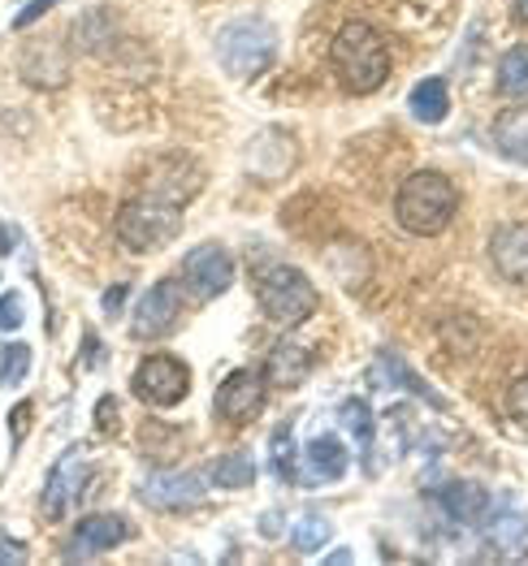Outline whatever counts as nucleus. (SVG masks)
<instances>
[{
  "mask_svg": "<svg viewBox=\"0 0 528 566\" xmlns=\"http://www.w3.org/2000/svg\"><path fill=\"white\" fill-rule=\"evenodd\" d=\"M122 298H126V285H113V290L104 294V316H117V312H122Z\"/></svg>",
  "mask_w": 528,
  "mask_h": 566,
  "instance_id": "obj_29",
  "label": "nucleus"
},
{
  "mask_svg": "<svg viewBox=\"0 0 528 566\" xmlns=\"http://www.w3.org/2000/svg\"><path fill=\"white\" fill-rule=\"evenodd\" d=\"M351 468V454H346V441L338 437H312L303 446V484H330V480H342Z\"/></svg>",
  "mask_w": 528,
  "mask_h": 566,
  "instance_id": "obj_14",
  "label": "nucleus"
},
{
  "mask_svg": "<svg viewBox=\"0 0 528 566\" xmlns=\"http://www.w3.org/2000/svg\"><path fill=\"white\" fill-rule=\"evenodd\" d=\"M265 398H269V377L265 373H251V368H239V373H230V377L217 385L213 407H217V420L221 424L242 428L265 411Z\"/></svg>",
  "mask_w": 528,
  "mask_h": 566,
  "instance_id": "obj_9",
  "label": "nucleus"
},
{
  "mask_svg": "<svg viewBox=\"0 0 528 566\" xmlns=\"http://www.w3.org/2000/svg\"><path fill=\"white\" fill-rule=\"evenodd\" d=\"M183 307H187V285L183 282H156L147 285V294L135 303V321H131V333L135 342H156L165 333H174V325L183 321Z\"/></svg>",
  "mask_w": 528,
  "mask_h": 566,
  "instance_id": "obj_8",
  "label": "nucleus"
},
{
  "mask_svg": "<svg viewBox=\"0 0 528 566\" xmlns=\"http://www.w3.org/2000/svg\"><path fill=\"white\" fill-rule=\"evenodd\" d=\"M498 87L503 95L528 99V44L507 48V56L498 61Z\"/></svg>",
  "mask_w": 528,
  "mask_h": 566,
  "instance_id": "obj_20",
  "label": "nucleus"
},
{
  "mask_svg": "<svg viewBox=\"0 0 528 566\" xmlns=\"http://www.w3.org/2000/svg\"><path fill=\"white\" fill-rule=\"evenodd\" d=\"M338 420L351 428V437L360 441L364 463H369V450H373V411H369V402H364V398H346V402L338 407Z\"/></svg>",
  "mask_w": 528,
  "mask_h": 566,
  "instance_id": "obj_21",
  "label": "nucleus"
},
{
  "mask_svg": "<svg viewBox=\"0 0 528 566\" xmlns=\"http://www.w3.org/2000/svg\"><path fill=\"white\" fill-rule=\"evenodd\" d=\"M27 368H31V346L27 342H0V389L22 385Z\"/></svg>",
  "mask_w": 528,
  "mask_h": 566,
  "instance_id": "obj_22",
  "label": "nucleus"
},
{
  "mask_svg": "<svg viewBox=\"0 0 528 566\" xmlns=\"http://www.w3.org/2000/svg\"><path fill=\"white\" fill-rule=\"evenodd\" d=\"M113 234L126 251L147 255V251H161L169 247L174 238L183 234V203L165 199V195H135L117 208V221H113Z\"/></svg>",
  "mask_w": 528,
  "mask_h": 566,
  "instance_id": "obj_3",
  "label": "nucleus"
},
{
  "mask_svg": "<svg viewBox=\"0 0 528 566\" xmlns=\"http://www.w3.org/2000/svg\"><path fill=\"white\" fill-rule=\"evenodd\" d=\"M204 475H208L213 489H251L256 484V459L247 450H235V454H221Z\"/></svg>",
  "mask_w": 528,
  "mask_h": 566,
  "instance_id": "obj_19",
  "label": "nucleus"
},
{
  "mask_svg": "<svg viewBox=\"0 0 528 566\" xmlns=\"http://www.w3.org/2000/svg\"><path fill=\"white\" fill-rule=\"evenodd\" d=\"M135 536V527L126 515H113V511H100V515H87V520L74 523L70 541H65V558L70 563H83V558H96V554H108L117 545H126Z\"/></svg>",
  "mask_w": 528,
  "mask_h": 566,
  "instance_id": "obj_10",
  "label": "nucleus"
},
{
  "mask_svg": "<svg viewBox=\"0 0 528 566\" xmlns=\"http://www.w3.org/2000/svg\"><path fill=\"white\" fill-rule=\"evenodd\" d=\"M87 463H83V454L79 450H70L56 468H52L49 484H44V497H40V511H44V520H61L74 502H79V493L87 489Z\"/></svg>",
  "mask_w": 528,
  "mask_h": 566,
  "instance_id": "obj_12",
  "label": "nucleus"
},
{
  "mask_svg": "<svg viewBox=\"0 0 528 566\" xmlns=\"http://www.w3.org/2000/svg\"><path fill=\"white\" fill-rule=\"evenodd\" d=\"M385 359H390V355H385ZM390 364H394V359H390ZM394 377L403 380V385H412V389H416V394H425V398H433V389H429V385H421V380L412 377V373H407V368H403V364H394Z\"/></svg>",
  "mask_w": 528,
  "mask_h": 566,
  "instance_id": "obj_28",
  "label": "nucleus"
},
{
  "mask_svg": "<svg viewBox=\"0 0 528 566\" xmlns=\"http://www.w3.org/2000/svg\"><path fill=\"white\" fill-rule=\"evenodd\" d=\"M489 264L511 285H528V226H498L489 234Z\"/></svg>",
  "mask_w": 528,
  "mask_h": 566,
  "instance_id": "obj_13",
  "label": "nucleus"
},
{
  "mask_svg": "<svg viewBox=\"0 0 528 566\" xmlns=\"http://www.w3.org/2000/svg\"><path fill=\"white\" fill-rule=\"evenodd\" d=\"M56 4H61V0H31L27 9H18V18H13V31H27V27H35V22H40L49 9H56Z\"/></svg>",
  "mask_w": 528,
  "mask_h": 566,
  "instance_id": "obj_27",
  "label": "nucleus"
},
{
  "mask_svg": "<svg viewBox=\"0 0 528 566\" xmlns=\"http://www.w3.org/2000/svg\"><path fill=\"white\" fill-rule=\"evenodd\" d=\"M437 506L455 523H464V527L485 523V515H489V497H485V489L473 484V480H451V484L437 493Z\"/></svg>",
  "mask_w": 528,
  "mask_h": 566,
  "instance_id": "obj_16",
  "label": "nucleus"
},
{
  "mask_svg": "<svg viewBox=\"0 0 528 566\" xmlns=\"http://www.w3.org/2000/svg\"><path fill=\"white\" fill-rule=\"evenodd\" d=\"M455 208H459V190L451 187V178L437 174V169L412 174V178L398 187V195H394V221L416 238L442 234V230L451 226Z\"/></svg>",
  "mask_w": 528,
  "mask_h": 566,
  "instance_id": "obj_2",
  "label": "nucleus"
},
{
  "mask_svg": "<svg viewBox=\"0 0 528 566\" xmlns=\"http://www.w3.org/2000/svg\"><path fill=\"white\" fill-rule=\"evenodd\" d=\"M511 13H516L520 27H528V0H511Z\"/></svg>",
  "mask_w": 528,
  "mask_h": 566,
  "instance_id": "obj_33",
  "label": "nucleus"
},
{
  "mask_svg": "<svg viewBox=\"0 0 528 566\" xmlns=\"http://www.w3.org/2000/svg\"><path fill=\"white\" fill-rule=\"evenodd\" d=\"M256 298H260V312L273 321V325H303L312 312H317V285L308 282L299 269L290 264H273L260 273L256 282Z\"/></svg>",
  "mask_w": 528,
  "mask_h": 566,
  "instance_id": "obj_5",
  "label": "nucleus"
},
{
  "mask_svg": "<svg viewBox=\"0 0 528 566\" xmlns=\"http://www.w3.org/2000/svg\"><path fill=\"white\" fill-rule=\"evenodd\" d=\"M334 74L338 83L351 95H373L385 87L390 78V52H385V40L360 18L342 22V31L334 35Z\"/></svg>",
  "mask_w": 528,
  "mask_h": 566,
  "instance_id": "obj_1",
  "label": "nucleus"
},
{
  "mask_svg": "<svg viewBox=\"0 0 528 566\" xmlns=\"http://www.w3.org/2000/svg\"><path fill=\"white\" fill-rule=\"evenodd\" d=\"M135 394L144 398L147 407H178L191 394V368L178 355L156 350L135 368Z\"/></svg>",
  "mask_w": 528,
  "mask_h": 566,
  "instance_id": "obj_6",
  "label": "nucleus"
},
{
  "mask_svg": "<svg viewBox=\"0 0 528 566\" xmlns=\"http://www.w3.org/2000/svg\"><path fill=\"white\" fill-rule=\"evenodd\" d=\"M290 541H294L299 554H317V549L330 541V523H325V515H308V520H299L294 523V532H290Z\"/></svg>",
  "mask_w": 528,
  "mask_h": 566,
  "instance_id": "obj_23",
  "label": "nucleus"
},
{
  "mask_svg": "<svg viewBox=\"0 0 528 566\" xmlns=\"http://www.w3.org/2000/svg\"><path fill=\"white\" fill-rule=\"evenodd\" d=\"M507 416L528 432V377L511 380V389H507Z\"/></svg>",
  "mask_w": 528,
  "mask_h": 566,
  "instance_id": "obj_26",
  "label": "nucleus"
},
{
  "mask_svg": "<svg viewBox=\"0 0 528 566\" xmlns=\"http://www.w3.org/2000/svg\"><path fill=\"white\" fill-rule=\"evenodd\" d=\"M22 321H27V307H22V294H18V290H4V294H0V333L22 329Z\"/></svg>",
  "mask_w": 528,
  "mask_h": 566,
  "instance_id": "obj_25",
  "label": "nucleus"
},
{
  "mask_svg": "<svg viewBox=\"0 0 528 566\" xmlns=\"http://www.w3.org/2000/svg\"><path fill=\"white\" fill-rule=\"evenodd\" d=\"M204 489H208V475L199 472H156L139 484V497L161 511H187L204 497Z\"/></svg>",
  "mask_w": 528,
  "mask_h": 566,
  "instance_id": "obj_11",
  "label": "nucleus"
},
{
  "mask_svg": "<svg viewBox=\"0 0 528 566\" xmlns=\"http://www.w3.org/2000/svg\"><path fill=\"white\" fill-rule=\"evenodd\" d=\"M113 407H117L113 398H100V428H104V432L113 428Z\"/></svg>",
  "mask_w": 528,
  "mask_h": 566,
  "instance_id": "obj_31",
  "label": "nucleus"
},
{
  "mask_svg": "<svg viewBox=\"0 0 528 566\" xmlns=\"http://www.w3.org/2000/svg\"><path fill=\"white\" fill-rule=\"evenodd\" d=\"M213 52H217V61H221V70L230 78H251V74H260L273 61L278 31L269 22H260V18H239V22H226L217 31Z\"/></svg>",
  "mask_w": 528,
  "mask_h": 566,
  "instance_id": "obj_4",
  "label": "nucleus"
},
{
  "mask_svg": "<svg viewBox=\"0 0 528 566\" xmlns=\"http://www.w3.org/2000/svg\"><path fill=\"white\" fill-rule=\"evenodd\" d=\"M494 147L507 160L528 165V108H507L494 117Z\"/></svg>",
  "mask_w": 528,
  "mask_h": 566,
  "instance_id": "obj_18",
  "label": "nucleus"
},
{
  "mask_svg": "<svg viewBox=\"0 0 528 566\" xmlns=\"http://www.w3.org/2000/svg\"><path fill=\"white\" fill-rule=\"evenodd\" d=\"M13 242H18L13 230H9V226H0V255H9V251H13Z\"/></svg>",
  "mask_w": 528,
  "mask_h": 566,
  "instance_id": "obj_32",
  "label": "nucleus"
},
{
  "mask_svg": "<svg viewBox=\"0 0 528 566\" xmlns=\"http://www.w3.org/2000/svg\"><path fill=\"white\" fill-rule=\"evenodd\" d=\"M183 285H187V294L199 298V303L221 298L235 285V260H230V251L221 242H199L195 251H187V260H183Z\"/></svg>",
  "mask_w": 528,
  "mask_h": 566,
  "instance_id": "obj_7",
  "label": "nucleus"
},
{
  "mask_svg": "<svg viewBox=\"0 0 528 566\" xmlns=\"http://www.w3.org/2000/svg\"><path fill=\"white\" fill-rule=\"evenodd\" d=\"M407 108H412V117L421 126L446 122L451 117V87H446V78H421L412 87V95H407Z\"/></svg>",
  "mask_w": 528,
  "mask_h": 566,
  "instance_id": "obj_17",
  "label": "nucleus"
},
{
  "mask_svg": "<svg viewBox=\"0 0 528 566\" xmlns=\"http://www.w3.org/2000/svg\"><path fill=\"white\" fill-rule=\"evenodd\" d=\"M312 364H317V355L299 342V337H282L273 350H269V364H265V377L269 385H282V389H294L299 380H308L312 373Z\"/></svg>",
  "mask_w": 528,
  "mask_h": 566,
  "instance_id": "obj_15",
  "label": "nucleus"
},
{
  "mask_svg": "<svg viewBox=\"0 0 528 566\" xmlns=\"http://www.w3.org/2000/svg\"><path fill=\"white\" fill-rule=\"evenodd\" d=\"M0 563H27V549L18 541H0Z\"/></svg>",
  "mask_w": 528,
  "mask_h": 566,
  "instance_id": "obj_30",
  "label": "nucleus"
},
{
  "mask_svg": "<svg viewBox=\"0 0 528 566\" xmlns=\"http://www.w3.org/2000/svg\"><path fill=\"white\" fill-rule=\"evenodd\" d=\"M273 468H278V475H282L287 484L299 480V468H294V459H290V420H282V424L273 428Z\"/></svg>",
  "mask_w": 528,
  "mask_h": 566,
  "instance_id": "obj_24",
  "label": "nucleus"
}]
</instances>
